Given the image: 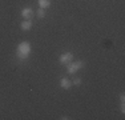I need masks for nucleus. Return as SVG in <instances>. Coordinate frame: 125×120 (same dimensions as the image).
<instances>
[{"mask_svg": "<svg viewBox=\"0 0 125 120\" xmlns=\"http://www.w3.org/2000/svg\"><path fill=\"white\" fill-rule=\"evenodd\" d=\"M29 53H31V44H29L28 41H21V43L17 46V49H16L17 58L24 60L29 56Z\"/></svg>", "mask_w": 125, "mask_h": 120, "instance_id": "nucleus-1", "label": "nucleus"}, {"mask_svg": "<svg viewBox=\"0 0 125 120\" xmlns=\"http://www.w3.org/2000/svg\"><path fill=\"white\" fill-rule=\"evenodd\" d=\"M85 65V61L83 60H77V61H71L69 64H67V72L71 75H75L79 70H81Z\"/></svg>", "mask_w": 125, "mask_h": 120, "instance_id": "nucleus-2", "label": "nucleus"}, {"mask_svg": "<svg viewBox=\"0 0 125 120\" xmlns=\"http://www.w3.org/2000/svg\"><path fill=\"white\" fill-rule=\"evenodd\" d=\"M59 61L61 63V64H69L71 61H73V53L71 52H65V53H61L60 58H59Z\"/></svg>", "mask_w": 125, "mask_h": 120, "instance_id": "nucleus-3", "label": "nucleus"}, {"mask_svg": "<svg viewBox=\"0 0 125 120\" xmlns=\"http://www.w3.org/2000/svg\"><path fill=\"white\" fill-rule=\"evenodd\" d=\"M33 15H35L33 10H32V8H29V7H25V8H23V10H21V16L24 17V19H29V20H32Z\"/></svg>", "mask_w": 125, "mask_h": 120, "instance_id": "nucleus-4", "label": "nucleus"}, {"mask_svg": "<svg viewBox=\"0 0 125 120\" xmlns=\"http://www.w3.org/2000/svg\"><path fill=\"white\" fill-rule=\"evenodd\" d=\"M60 87L62 89H69L71 87H72V82L68 80L67 77H62V79L60 80Z\"/></svg>", "mask_w": 125, "mask_h": 120, "instance_id": "nucleus-5", "label": "nucleus"}, {"mask_svg": "<svg viewBox=\"0 0 125 120\" xmlns=\"http://www.w3.org/2000/svg\"><path fill=\"white\" fill-rule=\"evenodd\" d=\"M32 20H29V19H25L24 22H21V29L23 31H28V29H31L32 28Z\"/></svg>", "mask_w": 125, "mask_h": 120, "instance_id": "nucleus-6", "label": "nucleus"}, {"mask_svg": "<svg viewBox=\"0 0 125 120\" xmlns=\"http://www.w3.org/2000/svg\"><path fill=\"white\" fill-rule=\"evenodd\" d=\"M39 5H40V8L45 10L51 5V0H39Z\"/></svg>", "mask_w": 125, "mask_h": 120, "instance_id": "nucleus-7", "label": "nucleus"}, {"mask_svg": "<svg viewBox=\"0 0 125 120\" xmlns=\"http://www.w3.org/2000/svg\"><path fill=\"white\" fill-rule=\"evenodd\" d=\"M36 15H37V17H40V19H41V17L45 16V11H44L43 8H39V10L36 11Z\"/></svg>", "mask_w": 125, "mask_h": 120, "instance_id": "nucleus-8", "label": "nucleus"}, {"mask_svg": "<svg viewBox=\"0 0 125 120\" xmlns=\"http://www.w3.org/2000/svg\"><path fill=\"white\" fill-rule=\"evenodd\" d=\"M80 84H81V79L80 77H75L72 82V85H80Z\"/></svg>", "mask_w": 125, "mask_h": 120, "instance_id": "nucleus-9", "label": "nucleus"}, {"mask_svg": "<svg viewBox=\"0 0 125 120\" xmlns=\"http://www.w3.org/2000/svg\"><path fill=\"white\" fill-rule=\"evenodd\" d=\"M120 100H121V103H124V101H125V95L124 94H120Z\"/></svg>", "mask_w": 125, "mask_h": 120, "instance_id": "nucleus-10", "label": "nucleus"}, {"mask_svg": "<svg viewBox=\"0 0 125 120\" xmlns=\"http://www.w3.org/2000/svg\"><path fill=\"white\" fill-rule=\"evenodd\" d=\"M60 119H61V120H67V119H69V118H67V116H61Z\"/></svg>", "mask_w": 125, "mask_h": 120, "instance_id": "nucleus-11", "label": "nucleus"}]
</instances>
